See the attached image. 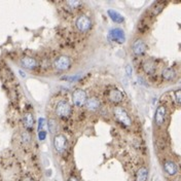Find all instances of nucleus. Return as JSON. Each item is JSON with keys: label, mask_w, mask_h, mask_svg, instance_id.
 <instances>
[{"label": "nucleus", "mask_w": 181, "mask_h": 181, "mask_svg": "<svg viewBox=\"0 0 181 181\" xmlns=\"http://www.w3.org/2000/svg\"><path fill=\"white\" fill-rule=\"evenodd\" d=\"M21 139L23 143L25 145H28L31 143V136L30 134L28 133V132H24V133H22V136H21Z\"/></svg>", "instance_id": "nucleus-21"}, {"label": "nucleus", "mask_w": 181, "mask_h": 181, "mask_svg": "<svg viewBox=\"0 0 181 181\" xmlns=\"http://www.w3.org/2000/svg\"><path fill=\"white\" fill-rule=\"evenodd\" d=\"M80 78V75H74V76H64L63 79L69 80V82H76Z\"/></svg>", "instance_id": "nucleus-26"}, {"label": "nucleus", "mask_w": 181, "mask_h": 181, "mask_svg": "<svg viewBox=\"0 0 181 181\" xmlns=\"http://www.w3.org/2000/svg\"><path fill=\"white\" fill-rule=\"evenodd\" d=\"M53 65L59 71H66L71 67V59L68 56H60L54 61Z\"/></svg>", "instance_id": "nucleus-8"}, {"label": "nucleus", "mask_w": 181, "mask_h": 181, "mask_svg": "<svg viewBox=\"0 0 181 181\" xmlns=\"http://www.w3.org/2000/svg\"><path fill=\"white\" fill-rule=\"evenodd\" d=\"M67 181H79V180H78L77 178L75 177V176H70V177L68 178V180H67Z\"/></svg>", "instance_id": "nucleus-27"}, {"label": "nucleus", "mask_w": 181, "mask_h": 181, "mask_svg": "<svg viewBox=\"0 0 181 181\" xmlns=\"http://www.w3.org/2000/svg\"><path fill=\"white\" fill-rule=\"evenodd\" d=\"M82 4V2H79V1H67L66 2V5L69 7L70 9H76Z\"/></svg>", "instance_id": "nucleus-22"}, {"label": "nucleus", "mask_w": 181, "mask_h": 181, "mask_svg": "<svg viewBox=\"0 0 181 181\" xmlns=\"http://www.w3.org/2000/svg\"><path fill=\"white\" fill-rule=\"evenodd\" d=\"M113 117L124 127H130L133 125V118L123 106H115L113 108Z\"/></svg>", "instance_id": "nucleus-1"}, {"label": "nucleus", "mask_w": 181, "mask_h": 181, "mask_svg": "<svg viewBox=\"0 0 181 181\" xmlns=\"http://www.w3.org/2000/svg\"><path fill=\"white\" fill-rule=\"evenodd\" d=\"M23 124L26 129L30 130L34 126V117L31 112H25L23 115Z\"/></svg>", "instance_id": "nucleus-18"}, {"label": "nucleus", "mask_w": 181, "mask_h": 181, "mask_svg": "<svg viewBox=\"0 0 181 181\" xmlns=\"http://www.w3.org/2000/svg\"><path fill=\"white\" fill-rule=\"evenodd\" d=\"M165 6H166V2H164V1L155 2V3L153 4L152 9H151V12H152L153 16H158L162 12H163Z\"/></svg>", "instance_id": "nucleus-19"}, {"label": "nucleus", "mask_w": 181, "mask_h": 181, "mask_svg": "<svg viewBox=\"0 0 181 181\" xmlns=\"http://www.w3.org/2000/svg\"><path fill=\"white\" fill-rule=\"evenodd\" d=\"M105 97H106V99L110 103L113 104H120L125 100V94L117 88H112L106 91Z\"/></svg>", "instance_id": "nucleus-5"}, {"label": "nucleus", "mask_w": 181, "mask_h": 181, "mask_svg": "<svg viewBox=\"0 0 181 181\" xmlns=\"http://www.w3.org/2000/svg\"><path fill=\"white\" fill-rule=\"evenodd\" d=\"M47 131H44V130H42V131H39L38 134H37V136H38V140L39 141H44L45 139H47Z\"/></svg>", "instance_id": "nucleus-23"}, {"label": "nucleus", "mask_w": 181, "mask_h": 181, "mask_svg": "<svg viewBox=\"0 0 181 181\" xmlns=\"http://www.w3.org/2000/svg\"><path fill=\"white\" fill-rule=\"evenodd\" d=\"M53 145H54V149L57 153L61 155L66 151L67 146H68V140H67L66 136L63 134H57L54 137L53 140Z\"/></svg>", "instance_id": "nucleus-4"}, {"label": "nucleus", "mask_w": 181, "mask_h": 181, "mask_svg": "<svg viewBox=\"0 0 181 181\" xmlns=\"http://www.w3.org/2000/svg\"><path fill=\"white\" fill-rule=\"evenodd\" d=\"M167 115H168V110H167L166 105H160L158 106L155 113V124L158 127H164L167 120Z\"/></svg>", "instance_id": "nucleus-7"}, {"label": "nucleus", "mask_w": 181, "mask_h": 181, "mask_svg": "<svg viewBox=\"0 0 181 181\" xmlns=\"http://www.w3.org/2000/svg\"><path fill=\"white\" fill-rule=\"evenodd\" d=\"M85 108L91 112H96L97 110L100 109V106H101V102L98 97H91V98H88L86 100V103H85Z\"/></svg>", "instance_id": "nucleus-12"}, {"label": "nucleus", "mask_w": 181, "mask_h": 181, "mask_svg": "<svg viewBox=\"0 0 181 181\" xmlns=\"http://www.w3.org/2000/svg\"><path fill=\"white\" fill-rule=\"evenodd\" d=\"M147 50V44L142 38H137L132 44V52L135 56H142Z\"/></svg>", "instance_id": "nucleus-11"}, {"label": "nucleus", "mask_w": 181, "mask_h": 181, "mask_svg": "<svg viewBox=\"0 0 181 181\" xmlns=\"http://www.w3.org/2000/svg\"><path fill=\"white\" fill-rule=\"evenodd\" d=\"M44 125H45V118H44V117H39V118H38V126H37L38 132H39V131H42Z\"/></svg>", "instance_id": "nucleus-24"}, {"label": "nucleus", "mask_w": 181, "mask_h": 181, "mask_svg": "<svg viewBox=\"0 0 181 181\" xmlns=\"http://www.w3.org/2000/svg\"><path fill=\"white\" fill-rule=\"evenodd\" d=\"M107 13H108V17L110 18V20H111L113 23H115V24H123L124 22H125V17H124L121 13L118 12L117 10L110 9L107 10Z\"/></svg>", "instance_id": "nucleus-16"}, {"label": "nucleus", "mask_w": 181, "mask_h": 181, "mask_svg": "<svg viewBox=\"0 0 181 181\" xmlns=\"http://www.w3.org/2000/svg\"><path fill=\"white\" fill-rule=\"evenodd\" d=\"M48 129H50V133H56L58 131V124H57V120H54V118H50L48 120Z\"/></svg>", "instance_id": "nucleus-20"}, {"label": "nucleus", "mask_w": 181, "mask_h": 181, "mask_svg": "<svg viewBox=\"0 0 181 181\" xmlns=\"http://www.w3.org/2000/svg\"><path fill=\"white\" fill-rule=\"evenodd\" d=\"M163 168L164 171L166 173L168 176L174 177L178 174V165L176 164V162L173 161V160H165L164 164H163Z\"/></svg>", "instance_id": "nucleus-10"}, {"label": "nucleus", "mask_w": 181, "mask_h": 181, "mask_svg": "<svg viewBox=\"0 0 181 181\" xmlns=\"http://www.w3.org/2000/svg\"><path fill=\"white\" fill-rule=\"evenodd\" d=\"M86 100H88V95L82 89H76L72 93V102H73L74 106L78 108L83 107L86 103Z\"/></svg>", "instance_id": "nucleus-6"}, {"label": "nucleus", "mask_w": 181, "mask_h": 181, "mask_svg": "<svg viewBox=\"0 0 181 181\" xmlns=\"http://www.w3.org/2000/svg\"><path fill=\"white\" fill-rule=\"evenodd\" d=\"M174 95H175V101H176L177 106H179V105H180V99H181L180 90H176V91H175Z\"/></svg>", "instance_id": "nucleus-25"}, {"label": "nucleus", "mask_w": 181, "mask_h": 181, "mask_svg": "<svg viewBox=\"0 0 181 181\" xmlns=\"http://www.w3.org/2000/svg\"><path fill=\"white\" fill-rule=\"evenodd\" d=\"M92 26H93V22H92L91 18L89 17L88 15H85V13H82L76 18V21H75V27L80 33H86L92 29Z\"/></svg>", "instance_id": "nucleus-2"}, {"label": "nucleus", "mask_w": 181, "mask_h": 181, "mask_svg": "<svg viewBox=\"0 0 181 181\" xmlns=\"http://www.w3.org/2000/svg\"><path fill=\"white\" fill-rule=\"evenodd\" d=\"M109 35L110 39L114 42L117 43H124L126 41V34L125 31L121 28H118V27H114V28H111L109 30Z\"/></svg>", "instance_id": "nucleus-9"}, {"label": "nucleus", "mask_w": 181, "mask_h": 181, "mask_svg": "<svg viewBox=\"0 0 181 181\" xmlns=\"http://www.w3.org/2000/svg\"><path fill=\"white\" fill-rule=\"evenodd\" d=\"M127 72H128L129 75H131V73H132V69H131V66H130V65L127 66Z\"/></svg>", "instance_id": "nucleus-28"}, {"label": "nucleus", "mask_w": 181, "mask_h": 181, "mask_svg": "<svg viewBox=\"0 0 181 181\" xmlns=\"http://www.w3.org/2000/svg\"><path fill=\"white\" fill-rule=\"evenodd\" d=\"M71 112H72V107L71 105L69 104V102L66 101V100H60V101L56 104L55 113L57 117L67 118L70 117Z\"/></svg>", "instance_id": "nucleus-3"}, {"label": "nucleus", "mask_w": 181, "mask_h": 181, "mask_svg": "<svg viewBox=\"0 0 181 181\" xmlns=\"http://www.w3.org/2000/svg\"><path fill=\"white\" fill-rule=\"evenodd\" d=\"M162 77H163V79L166 80V82H172V80L176 79L177 72L176 70L172 68V67H166V68H164L163 71H162Z\"/></svg>", "instance_id": "nucleus-15"}, {"label": "nucleus", "mask_w": 181, "mask_h": 181, "mask_svg": "<svg viewBox=\"0 0 181 181\" xmlns=\"http://www.w3.org/2000/svg\"><path fill=\"white\" fill-rule=\"evenodd\" d=\"M148 175H149V170L147 167H140L135 174V181H147Z\"/></svg>", "instance_id": "nucleus-17"}, {"label": "nucleus", "mask_w": 181, "mask_h": 181, "mask_svg": "<svg viewBox=\"0 0 181 181\" xmlns=\"http://www.w3.org/2000/svg\"><path fill=\"white\" fill-rule=\"evenodd\" d=\"M142 69L147 75H153L156 72V64L153 60H145L142 64Z\"/></svg>", "instance_id": "nucleus-14"}, {"label": "nucleus", "mask_w": 181, "mask_h": 181, "mask_svg": "<svg viewBox=\"0 0 181 181\" xmlns=\"http://www.w3.org/2000/svg\"><path fill=\"white\" fill-rule=\"evenodd\" d=\"M20 64L23 68L25 69H35L37 67V61L35 58H32V57H23L20 61Z\"/></svg>", "instance_id": "nucleus-13"}]
</instances>
